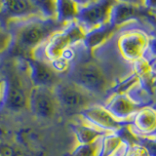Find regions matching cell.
Wrapping results in <instances>:
<instances>
[{
    "mask_svg": "<svg viewBox=\"0 0 156 156\" xmlns=\"http://www.w3.org/2000/svg\"><path fill=\"white\" fill-rule=\"evenodd\" d=\"M133 71V66L94 58L84 52L70 63L63 78L105 102L112 88Z\"/></svg>",
    "mask_w": 156,
    "mask_h": 156,
    "instance_id": "1",
    "label": "cell"
},
{
    "mask_svg": "<svg viewBox=\"0 0 156 156\" xmlns=\"http://www.w3.org/2000/svg\"><path fill=\"white\" fill-rule=\"evenodd\" d=\"M67 24L58 22L56 19L32 17L9 22L5 27L12 34V45L20 53L31 57L37 49L43 46L53 35L62 30Z\"/></svg>",
    "mask_w": 156,
    "mask_h": 156,
    "instance_id": "2",
    "label": "cell"
},
{
    "mask_svg": "<svg viewBox=\"0 0 156 156\" xmlns=\"http://www.w3.org/2000/svg\"><path fill=\"white\" fill-rule=\"evenodd\" d=\"M85 35V31L76 21L69 23L62 30L53 35L43 46L37 49L31 57L51 62L61 58L67 49L81 43Z\"/></svg>",
    "mask_w": 156,
    "mask_h": 156,
    "instance_id": "3",
    "label": "cell"
},
{
    "mask_svg": "<svg viewBox=\"0 0 156 156\" xmlns=\"http://www.w3.org/2000/svg\"><path fill=\"white\" fill-rule=\"evenodd\" d=\"M60 108L72 113L79 112L95 105H104L105 101L82 89L69 80L63 79L54 88Z\"/></svg>",
    "mask_w": 156,
    "mask_h": 156,
    "instance_id": "4",
    "label": "cell"
},
{
    "mask_svg": "<svg viewBox=\"0 0 156 156\" xmlns=\"http://www.w3.org/2000/svg\"><path fill=\"white\" fill-rule=\"evenodd\" d=\"M114 1H78V14L75 21L83 28L85 33L101 27L108 23L110 9Z\"/></svg>",
    "mask_w": 156,
    "mask_h": 156,
    "instance_id": "5",
    "label": "cell"
},
{
    "mask_svg": "<svg viewBox=\"0 0 156 156\" xmlns=\"http://www.w3.org/2000/svg\"><path fill=\"white\" fill-rule=\"evenodd\" d=\"M28 109L37 118L53 119L60 109L54 89L32 86L28 93Z\"/></svg>",
    "mask_w": 156,
    "mask_h": 156,
    "instance_id": "6",
    "label": "cell"
},
{
    "mask_svg": "<svg viewBox=\"0 0 156 156\" xmlns=\"http://www.w3.org/2000/svg\"><path fill=\"white\" fill-rule=\"evenodd\" d=\"M78 116L86 123L106 133H120L131 124V122L117 120L101 105H95L88 107L79 112Z\"/></svg>",
    "mask_w": 156,
    "mask_h": 156,
    "instance_id": "7",
    "label": "cell"
},
{
    "mask_svg": "<svg viewBox=\"0 0 156 156\" xmlns=\"http://www.w3.org/2000/svg\"><path fill=\"white\" fill-rule=\"evenodd\" d=\"M27 74L33 87H45L54 89L63 76L58 73L49 62L34 57H27Z\"/></svg>",
    "mask_w": 156,
    "mask_h": 156,
    "instance_id": "8",
    "label": "cell"
},
{
    "mask_svg": "<svg viewBox=\"0 0 156 156\" xmlns=\"http://www.w3.org/2000/svg\"><path fill=\"white\" fill-rule=\"evenodd\" d=\"M145 14L150 15L144 6V2L114 1L110 9L108 23L118 28L133 21L143 22L141 19L145 17Z\"/></svg>",
    "mask_w": 156,
    "mask_h": 156,
    "instance_id": "9",
    "label": "cell"
},
{
    "mask_svg": "<svg viewBox=\"0 0 156 156\" xmlns=\"http://www.w3.org/2000/svg\"><path fill=\"white\" fill-rule=\"evenodd\" d=\"M0 16L6 23L32 17H42L37 2L33 0H7L0 2Z\"/></svg>",
    "mask_w": 156,
    "mask_h": 156,
    "instance_id": "10",
    "label": "cell"
},
{
    "mask_svg": "<svg viewBox=\"0 0 156 156\" xmlns=\"http://www.w3.org/2000/svg\"><path fill=\"white\" fill-rule=\"evenodd\" d=\"M104 107L117 120L131 122L132 116L144 106L136 104L126 94H117L110 96L104 104Z\"/></svg>",
    "mask_w": 156,
    "mask_h": 156,
    "instance_id": "11",
    "label": "cell"
},
{
    "mask_svg": "<svg viewBox=\"0 0 156 156\" xmlns=\"http://www.w3.org/2000/svg\"><path fill=\"white\" fill-rule=\"evenodd\" d=\"M131 135L150 136L156 133V108L146 105L132 116L131 124L128 125Z\"/></svg>",
    "mask_w": 156,
    "mask_h": 156,
    "instance_id": "12",
    "label": "cell"
},
{
    "mask_svg": "<svg viewBox=\"0 0 156 156\" xmlns=\"http://www.w3.org/2000/svg\"><path fill=\"white\" fill-rule=\"evenodd\" d=\"M7 82L6 92L3 104L9 110L20 111L28 108V93L23 89V84L19 79Z\"/></svg>",
    "mask_w": 156,
    "mask_h": 156,
    "instance_id": "13",
    "label": "cell"
},
{
    "mask_svg": "<svg viewBox=\"0 0 156 156\" xmlns=\"http://www.w3.org/2000/svg\"><path fill=\"white\" fill-rule=\"evenodd\" d=\"M118 28L113 27L107 23L105 26L93 29L92 31L86 33L84 40L82 41V45L84 47L87 55L91 56L92 53L108 40Z\"/></svg>",
    "mask_w": 156,
    "mask_h": 156,
    "instance_id": "14",
    "label": "cell"
},
{
    "mask_svg": "<svg viewBox=\"0 0 156 156\" xmlns=\"http://www.w3.org/2000/svg\"><path fill=\"white\" fill-rule=\"evenodd\" d=\"M70 128L74 134L77 144H89L95 143L97 140H99L105 135L108 134L106 132H104L96 127L86 123L83 120L74 122L70 124Z\"/></svg>",
    "mask_w": 156,
    "mask_h": 156,
    "instance_id": "15",
    "label": "cell"
},
{
    "mask_svg": "<svg viewBox=\"0 0 156 156\" xmlns=\"http://www.w3.org/2000/svg\"><path fill=\"white\" fill-rule=\"evenodd\" d=\"M78 1L57 0V21L67 24L74 22L78 14Z\"/></svg>",
    "mask_w": 156,
    "mask_h": 156,
    "instance_id": "16",
    "label": "cell"
},
{
    "mask_svg": "<svg viewBox=\"0 0 156 156\" xmlns=\"http://www.w3.org/2000/svg\"><path fill=\"white\" fill-rule=\"evenodd\" d=\"M123 140L120 133H108L101 136L99 156H112L118 150Z\"/></svg>",
    "mask_w": 156,
    "mask_h": 156,
    "instance_id": "17",
    "label": "cell"
},
{
    "mask_svg": "<svg viewBox=\"0 0 156 156\" xmlns=\"http://www.w3.org/2000/svg\"><path fill=\"white\" fill-rule=\"evenodd\" d=\"M100 146H101V138L93 144H76L75 147L66 156H99Z\"/></svg>",
    "mask_w": 156,
    "mask_h": 156,
    "instance_id": "18",
    "label": "cell"
},
{
    "mask_svg": "<svg viewBox=\"0 0 156 156\" xmlns=\"http://www.w3.org/2000/svg\"><path fill=\"white\" fill-rule=\"evenodd\" d=\"M138 82H139V77L133 71L129 76H127L123 80L118 82L113 88H112L111 91L109 92V97L112 95H117V94H127V93L131 90V88L135 86Z\"/></svg>",
    "mask_w": 156,
    "mask_h": 156,
    "instance_id": "19",
    "label": "cell"
},
{
    "mask_svg": "<svg viewBox=\"0 0 156 156\" xmlns=\"http://www.w3.org/2000/svg\"><path fill=\"white\" fill-rule=\"evenodd\" d=\"M134 136L135 143L144 147L149 156H156V133L150 136Z\"/></svg>",
    "mask_w": 156,
    "mask_h": 156,
    "instance_id": "20",
    "label": "cell"
},
{
    "mask_svg": "<svg viewBox=\"0 0 156 156\" xmlns=\"http://www.w3.org/2000/svg\"><path fill=\"white\" fill-rule=\"evenodd\" d=\"M37 5L40 9L43 18L56 19L57 17V1H49V0H38ZM57 20V19H56Z\"/></svg>",
    "mask_w": 156,
    "mask_h": 156,
    "instance_id": "21",
    "label": "cell"
},
{
    "mask_svg": "<svg viewBox=\"0 0 156 156\" xmlns=\"http://www.w3.org/2000/svg\"><path fill=\"white\" fill-rule=\"evenodd\" d=\"M12 44H13L12 34L0 23V54L4 53Z\"/></svg>",
    "mask_w": 156,
    "mask_h": 156,
    "instance_id": "22",
    "label": "cell"
},
{
    "mask_svg": "<svg viewBox=\"0 0 156 156\" xmlns=\"http://www.w3.org/2000/svg\"><path fill=\"white\" fill-rule=\"evenodd\" d=\"M125 156H149L147 151L141 145L133 143L130 144Z\"/></svg>",
    "mask_w": 156,
    "mask_h": 156,
    "instance_id": "23",
    "label": "cell"
},
{
    "mask_svg": "<svg viewBox=\"0 0 156 156\" xmlns=\"http://www.w3.org/2000/svg\"><path fill=\"white\" fill-rule=\"evenodd\" d=\"M130 145V143L127 140H124L123 143H122L121 146L118 148V150L116 151V152L112 155V156H125L126 155V152H127V149H128Z\"/></svg>",
    "mask_w": 156,
    "mask_h": 156,
    "instance_id": "24",
    "label": "cell"
},
{
    "mask_svg": "<svg viewBox=\"0 0 156 156\" xmlns=\"http://www.w3.org/2000/svg\"><path fill=\"white\" fill-rule=\"evenodd\" d=\"M6 86L7 82L4 78H0V105L3 104L4 98H5V92H6Z\"/></svg>",
    "mask_w": 156,
    "mask_h": 156,
    "instance_id": "25",
    "label": "cell"
}]
</instances>
